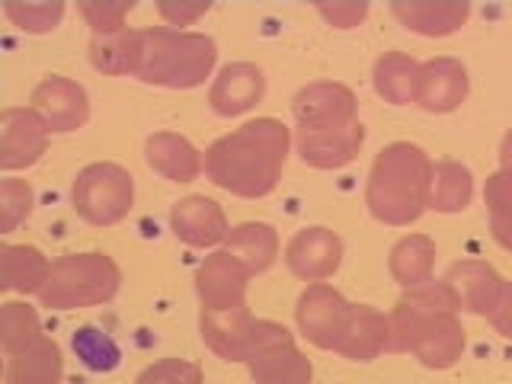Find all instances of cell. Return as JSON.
<instances>
[{"instance_id": "obj_5", "label": "cell", "mask_w": 512, "mask_h": 384, "mask_svg": "<svg viewBox=\"0 0 512 384\" xmlns=\"http://www.w3.org/2000/svg\"><path fill=\"white\" fill-rule=\"evenodd\" d=\"M122 269L106 253H64L52 263L48 282L39 292L48 311H77L106 304L119 295Z\"/></svg>"}, {"instance_id": "obj_4", "label": "cell", "mask_w": 512, "mask_h": 384, "mask_svg": "<svg viewBox=\"0 0 512 384\" xmlns=\"http://www.w3.org/2000/svg\"><path fill=\"white\" fill-rule=\"evenodd\" d=\"M218 45L212 36L170 26L138 29L135 77L164 90H196L212 77Z\"/></svg>"}, {"instance_id": "obj_27", "label": "cell", "mask_w": 512, "mask_h": 384, "mask_svg": "<svg viewBox=\"0 0 512 384\" xmlns=\"http://www.w3.org/2000/svg\"><path fill=\"white\" fill-rule=\"evenodd\" d=\"M432 266H436V240L429 234H407L400 237L394 250L388 269L400 288H416L432 279Z\"/></svg>"}, {"instance_id": "obj_30", "label": "cell", "mask_w": 512, "mask_h": 384, "mask_svg": "<svg viewBox=\"0 0 512 384\" xmlns=\"http://www.w3.org/2000/svg\"><path fill=\"white\" fill-rule=\"evenodd\" d=\"M39 340H42V320L32 304L26 301L0 304V346H4L7 359L20 356L23 349L36 346Z\"/></svg>"}, {"instance_id": "obj_15", "label": "cell", "mask_w": 512, "mask_h": 384, "mask_svg": "<svg viewBox=\"0 0 512 384\" xmlns=\"http://www.w3.org/2000/svg\"><path fill=\"white\" fill-rule=\"evenodd\" d=\"M468 90L471 77L458 58L442 55L420 64V80H416V106L420 109L445 116V112H455L468 100Z\"/></svg>"}, {"instance_id": "obj_23", "label": "cell", "mask_w": 512, "mask_h": 384, "mask_svg": "<svg viewBox=\"0 0 512 384\" xmlns=\"http://www.w3.org/2000/svg\"><path fill=\"white\" fill-rule=\"evenodd\" d=\"M52 263L45 260V253L29 244H4L0 247V288L16 295H39Z\"/></svg>"}, {"instance_id": "obj_31", "label": "cell", "mask_w": 512, "mask_h": 384, "mask_svg": "<svg viewBox=\"0 0 512 384\" xmlns=\"http://www.w3.org/2000/svg\"><path fill=\"white\" fill-rule=\"evenodd\" d=\"M71 349H74V356L80 359V365L90 368V372H96V375L116 372L119 362H122L119 343L112 340V336L103 327H93V324L77 327L71 333Z\"/></svg>"}, {"instance_id": "obj_34", "label": "cell", "mask_w": 512, "mask_h": 384, "mask_svg": "<svg viewBox=\"0 0 512 384\" xmlns=\"http://www.w3.org/2000/svg\"><path fill=\"white\" fill-rule=\"evenodd\" d=\"M4 13L13 20V26H20L23 32L32 36H42V32H52L64 20V4H7Z\"/></svg>"}, {"instance_id": "obj_7", "label": "cell", "mask_w": 512, "mask_h": 384, "mask_svg": "<svg viewBox=\"0 0 512 384\" xmlns=\"http://www.w3.org/2000/svg\"><path fill=\"white\" fill-rule=\"evenodd\" d=\"M253 384H314V365L298 349L295 336L276 320H263L256 327V343L244 362Z\"/></svg>"}, {"instance_id": "obj_3", "label": "cell", "mask_w": 512, "mask_h": 384, "mask_svg": "<svg viewBox=\"0 0 512 384\" xmlns=\"http://www.w3.org/2000/svg\"><path fill=\"white\" fill-rule=\"evenodd\" d=\"M432 160L410 141H394L381 148L365 186V205L375 221L391 228H407L429 208Z\"/></svg>"}, {"instance_id": "obj_26", "label": "cell", "mask_w": 512, "mask_h": 384, "mask_svg": "<svg viewBox=\"0 0 512 384\" xmlns=\"http://www.w3.org/2000/svg\"><path fill=\"white\" fill-rule=\"evenodd\" d=\"M416 80H420V64L404 52H384L372 68L375 93L391 106L416 103Z\"/></svg>"}, {"instance_id": "obj_14", "label": "cell", "mask_w": 512, "mask_h": 384, "mask_svg": "<svg viewBox=\"0 0 512 384\" xmlns=\"http://www.w3.org/2000/svg\"><path fill=\"white\" fill-rule=\"evenodd\" d=\"M256 327H260V317H253L250 308L199 314L202 343L224 362H247L250 349L256 343Z\"/></svg>"}, {"instance_id": "obj_2", "label": "cell", "mask_w": 512, "mask_h": 384, "mask_svg": "<svg viewBox=\"0 0 512 384\" xmlns=\"http://www.w3.org/2000/svg\"><path fill=\"white\" fill-rule=\"evenodd\" d=\"M458 311V298L445 279L407 288L388 314V352H413L432 372L452 368L468 346Z\"/></svg>"}, {"instance_id": "obj_36", "label": "cell", "mask_w": 512, "mask_h": 384, "mask_svg": "<svg viewBox=\"0 0 512 384\" xmlns=\"http://www.w3.org/2000/svg\"><path fill=\"white\" fill-rule=\"evenodd\" d=\"M80 16L87 20V26L93 29V36H112V32H122L128 29L125 26V16L135 10V4L128 0V4H80L77 7Z\"/></svg>"}, {"instance_id": "obj_1", "label": "cell", "mask_w": 512, "mask_h": 384, "mask_svg": "<svg viewBox=\"0 0 512 384\" xmlns=\"http://www.w3.org/2000/svg\"><path fill=\"white\" fill-rule=\"evenodd\" d=\"M288 148H292V132L285 122L272 116L250 119L208 144L205 176L231 196L266 199L282 180Z\"/></svg>"}, {"instance_id": "obj_16", "label": "cell", "mask_w": 512, "mask_h": 384, "mask_svg": "<svg viewBox=\"0 0 512 384\" xmlns=\"http://www.w3.org/2000/svg\"><path fill=\"white\" fill-rule=\"evenodd\" d=\"M263 96H266L263 68H256L250 61H234V64H224L218 77L212 80L208 106H212L215 116L234 119V116L250 112L256 103H263Z\"/></svg>"}, {"instance_id": "obj_12", "label": "cell", "mask_w": 512, "mask_h": 384, "mask_svg": "<svg viewBox=\"0 0 512 384\" xmlns=\"http://www.w3.org/2000/svg\"><path fill=\"white\" fill-rule=\"evenodd\" d=\"M343 263V240L324 224L301 228L285 247V266L301 282H327Z\"/></svg>"}, {"instance_id": "obj_24", "label": "cell", "mask_w": 512, "mask_h": 384, "mask_svg": "<svg viewBox=\"0 0 512 384\" xmlns=\"http://www.w3.org/2000/svg\"><path fill=\"white\" fill-rule=\"evenodd\" d=\"M224 250L244 263L250 276H260V272L272 269V263L279 260V234L266 221H244L231 228L228 240H224Z\"/></svg>"}, {"instance_id": "obj_17", "label": "cell", "mask_w": 512, "mask_h": 384, "mask_svg": "<svg viewBox=\"0 0 512 384\" xmlns=\"http://www.w3.org/2000/svg\"><path fill=\"white\" fill-rule=\"evenodd\" d=\"M170 231L186 247H218L228 240L231 224L224 208L208 196H186L170 208Z\"/></svg>"}, {"instance_id": "obj_11", "label": "cell", "mask_w": 512, "mask_h": 384, "mask_svg": "<svg viewBox=\"0 0 512 384\" xmlns=\"http://www.w3.org/2000/svg\"><path fill=\"white\" fill-rule=\"evenodd\" d=\"M48 125L36 109L10 106L0 116V170H26L48 151Z\"/></svg>"}, {"instance_id": "obj_21", "label": "cell", "mask_w": 512, "mask_h": 384, "mask_svg": "<svg viewBox=\"0 0 512 384\" xmlns=\"http://www.w3.org/2000/svg\"><path fill=\"white\" fill-rule=\"evenodd\" d=\"M144 160H148V167L157 176H164L167 183H192V180H199L205 170L202 151L189 138L176 132H154L144 141Z\"/></svg>"}, {"instance_id": "obj_22", "label": "cell", "mask_w": 512, "mask_h": 384, "mask_svg": "<svg viewBox=\"0 0 512 384\" xmlns=\"http://www.w3.org/2000/svg\"><path fill=\"white\" fill-rule=\"evenodd\" d=\"M388 336V314H381L372 304H352L336 352L349 362H372L381 352H388Z\"/></svg>"}, {"instance_id": "obj_19", "label": "cell", "mask_w": 512, "mask_h": 384, "mask_svg": "<svg viewBox=\"0 0 512 384\" xmlns=\"http://www.w3.org/2000/svg\"><path fill=\"white\" fill-rule=\"evenodd\" d=\"M445 282L455 292L458 308L468 311V314H477V317L493 314L496 301H500V295H503V285H506V279L500 276V272L484 260L455 263L445 272Z\"/></svg>"}, {"instance_id": "obj_28", "label": "cell", "mask_w": 512, "mask_h": 384, "mask_svg": "<svg viewBox=\"0 0 512 384\" xmlns=\"http://www.w3.org/2000/svg\"><path fill=\"white\" fill-rule=\"evenodd\" d=\"M474 199V173L471 167L458 160H442L432 164V183H429V208L442 215H458Z\"/></svg>"}, {"instance_id": "obj_39", "label": "cell", "mask_w": 512, "mask_h": 384, "mask_svg": "<svg viewBox=\"0 0 512 384\" xmlns=\"http://www.w3.org/2000/svg\"><path fill=\"white\" fill-rule=\"evenodd\" d=\"M487 320L493 324L496 333L506 336V340H512V282L503 285V295H500V301H496V308H493V314Z\"/></svg>"}, {"instance_id": "obj_8", "label": "cell", "mask_w": 512, "mask_h": 384, "mask_svg": "<svg viewBox=\"0 0 512 384\" xmlns=\"http://www.w3.org/2000/svg\"><path fill=\"white\" fill-rule=\"evenodd\" d=\"M349 308L352 304L336 292L333 285L327 282L308 285L295 304V320H298L301 336L317 349L336 352L340 336L346 330V320H349Z\"/></svg>"}, {"instance_id": "obj_25", "label": "cell", "mask_w": 512, "mask_h": 384, "mask_svg": "<svg viewBox=\"0 0 512 384\" xmlns=\"http://www.w3.org/2000/svg\"><path fill=\"white\" fill-rule=\"evenodd\" d=\"M7 384H61L64 381V356L55 340H42L23 349L20 356L7 359Z\"/></svg>"}, {"instance_id": "obj_32", "label": "cell", "mask_w": 512, "mask_h": 384, "mask_svg": "<svg viewBox=\"0 0 512 384\" xmlns=\"http://www.w3.org/2000/svg\"><path fill=\"white\" fill-rule=\"evenodd\" d=\"M484 202L490 215V234L506 253H512V170H496L487 176Z\"/></svg>"}, {"instance_id": "obj_37", "label": "cell", "mask_w": 512, "mask_h": 384, "mask_svg": "<svg viewBox=\"0 0 512 384\" xmlns=\"http://www.w3.org/2000/svg\"><path fill=\"white\" fill-rule=\"evenodd\" d=\"M317 13L336 29H352L368 16V4H320Z\"/></svg>"}, {"instance_id": "obj_10", "label": "cell", "mask_w": 512, "mask_h": 384, "mask_svg": "<svg viewBox=\"0 0 512 384\" xmlns=\"http://www.w3.org/2000/svg\"><path fill=\"white\" fill-rule=\"evenodd\" d=\"M250 269L234 260L228 250L208 253L196 269V295L202 311H231L247 308Z\"/></svg>"}, {"instance_id": "obj_33", "label": "cell", "mask_w": 512, "mask_h": 384, "mask_svg": "<svg viewBox=\"0 0 512 384\" xmlns=\"http://www.w3.org/2000/svg\"><path fill=\"white\" fill-rule=\"evenodd\" d=\"M32 186L26 180H16V176H7L4 183H0V231L4 234H13L20 224L29 218L32 212Z\"/></svg>"}, {"instance_id": "obj_20", "label": "cell", "mask_w": 512, "mask_h": 384, "mask_svg": "<svg viewBox=\"0 0 512 384\" xmlns=\"http://www.w3.org/2000/svg\"><path fill=\"white\" fill-rule=\"evenodd\" d=\"M391 13L416 36L445 39L468 23L471 7L464 0H397L391 4Z\"/></svg>"}, {"instance_id": "obj_40", "label": "cell", "mask_w": 512, "mask_h": 384, "mask_svg": "<svg viewBox=\"0 0 512 384\" xmlns=\"http://www.w3.org/2000/svg\"><path fill=\"white\" fill-rule=\"evenodd\" d=\"M500 164H503V170H512V128H509L506 138H503V148H500Z\"/></svg>"}, {"instance_id": "obj_35", "label": "cell", "mask_w": 512, "mask_h": 384, "mask_svg": "<svg viewBox=\"0 0 512 384\" xmlns=\"http://www.w3.org/2000/svg\"><path fill=\"white\" fill-rule=\"evenodd\" d=\"M135 384H205L202 368L189 359H157L135 378Z\"/></svg>"}, {"instance_id": "obj_6", "label": "cell", "mask_w": 512, "mask_h": 384, "mask_svg": "<svg viewBox=\"0 0 512 384\" xmlns=\"http://www.w3.org/2000/svg\"><path fill=\"white\" fill-rule=\"evenodd\" d=\"M71 205L93 228H112V224L125 221L135 205L132 173L109 160L87 164L71 186Z\"/></svg>"}, {"instance_id": "obj_18", "label": "cell", "mask_w": 512, "mask_h": 384, "mask_svg": "<svg viewBox=\"0 0 512 384\" xmlns=\"http://www.w3.org/2000/svg\"><path fill=\"white\" fill-rule=\"evenodd\" d=\"M365 144V125L352 122L324 132H298V157L314 170H343L359 157Z\"/></svg>"}, {"instance_id": "obj_38", "label": "cell", "mask_w": 512, "mask_h": 384, "mask_svg": "<svg viewBox=\"0 0 512 384\" xmlns=\"http://www.w3.org/2000/svg\"><path fill=\"white\" fill-rule=\"evenodd\" d=\"M157 13L164 16V23L170 29H183L196 23L199 16H205L208 4H157Z\"/></svg>"}, {"instance_id": "obj_29", "label": "cell", "mask_w": 512, "mask_h": 384, "mask_svg": "<svg viewBox=\"0 0 512 384\" xmlns=\"http://www.w3.org/2000/svg\"><path fill=\"white\" fill-rule=\"evenodd\" d=\"M138 61V29H122L112 36L90 39V64L100 74L112 77H135Z\"/></svg>"}, {"instance_id": "obj_13", "label": "cell", "mask_w": 512, "mask_h": 384, "mask_svg": "<svg viewBox=\"0 0 512 384\" xmlns=\"http://www.w3.org/2000/svg\"><path fill=\"white\" fill-rule=\"evenodd\" d=\"M29 103H32L29 109L39 112L52 135L77 132V128H84V122L90 119V96L71 77H58V74L45 77L42 84L32 90Z\"/></svg>"}, {"instance_id": "obj_9", "label": "cell", "mask_w": 512, "mask_h": 384, "mask_svg": "<svg viewBox=\"0 0 512 384\" xmlns=\"http://www.w3.org/2000/svg\"><path fill=\"white\" fill-rule=\"evenodd\" d=\"M292 116L298 122V132H324V128L359 122V100L346 84L314 80V84L295 93Z\"/></svg>"}]
</instances>
